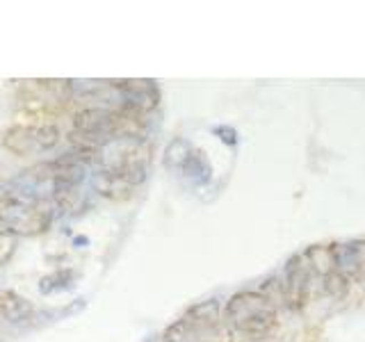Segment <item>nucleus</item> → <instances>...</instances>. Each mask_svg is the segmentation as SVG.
<instances>
[{
	"label": "nucleus",
	"instance_id": "14",
	"mask_svg": "<svg viewBox=\"0 0 365 342\" xmlns=\"http://www.w3.org/2000/svg\"><path fill=\"white\" fill-rule=\"evenodd\" d=\"M73 281H76V271L73 269H60V271L46 274V276L39 281V290L43 294H51V292L68 288V285H71Z\"/></svg>",
	"mask_w": 365,
	"mask_h": 342
},
{
	"label": "nucleus",
	"instance_id": "5",
	"mask_svg": "<svg viewBox=\"0 0 365 342\" xmlns=\"http://www.w3.org/2000/svg\"><path fill=\"white\" fill-rule=\"evenodd\" d=\"M182 322L187 324L192 338L201 333V331H208L217 324H222V304L220 299H205L187 308V313L182 315ZM192 342V340H190Z\"/></svg>",
	"mask_w": 365,
	"mask_h": 342
},
{
	"label": "nucleus",
	"instance_id": "18",
	"mask_svg": "<svg viewBox=\"0 0 365 342\" xmlns=\"http://www.w3.org/2000/svg\"><path fill=\"white\" fill-rule=\"evenodd\" d=\"M190 340H192V333H190L187 324L182 322V317L176 319L174 324H169L163 333V342H190Z\"/></svg>",
	"mask_w": 365,
	"mask_h": 342
},
{
	"label": "nucleus",
	"instance_id": "7",
	"mask_svg": "<svg viewBox=\"0 0 365 342\" xmlns=\"http://www.w3.org/2000/svg\"><path fill=\"white\" fill-rule=\"evenodd\" d=\"M108 121H110V110L83 108L73 114V130L108 140Z\"/></svg>",
	"mask_w": 365,
	"mask_h": 342
},
{
	"label": "nucleus",
	"instance_id": "1",
	"mask_svg": "<svg viewBox=\"0 0 365 342\" xmlns=\"http://www.w3.org/2000/svg\"><path fill=\"white\" fill-rule=\"evenodd\" d=\"M226 322L235 333L247 340H265L279 324L277 304H272L262 292L245 290L235 292L226 304Z\"/></svg>",
	"mask_w": 365,
	"mask_h": 342
},
{
	"label": "nucleus",
	"instance_id": "15",
	"mask_svg": "<svg viewBox=\"0 0 365 342\" xmlns=\"http://www.w3.org/2000/svg\"><path fill=\"white\" fill-rule=\"evenodd\" d=\"M62 140V133L57 128V123H39L34 125V142H37V148L41 151H51Z\"/></svg>",
	"mask_w": 365,
	"mask_h": 342
},
{
	"label": "nucleus",
	"instance_id": "6",
	"mask_svg": "<svg viewBox=\"0 0 365 342\" xmlns=\"http://www.w3.org/2000/svg\"><path fill=\"white\" fill-rule=\"evenodd\" d=\"M91 187H94V192L101 194V197L112 199V201L128 199L133 192V187L119 174H114V171L103 169V167H98L94 174H91Z\"/></svg>",
	"mask_w": 365,
	"mask_h": 342
},
{
	"label": "nucleus",
	"instance_id": "10",
	"mask_svg": "<svg viewBox=\"0 0 365 342\" xmlns=\"http://www.w3.org/2000/svg\"><path fill=\"white\" fill-rule=\"evenodd\" d=\"M304 260L308 269L317 276H329L331 271H336V256H334V244H313L304 251Z\"/></svg>",
	"mask_w": 365,
	"mask_h": 342
},
{
	"label": "nucleus",
	"instance_id": "17",
	"mask_svg": "<svg viewBox=\"0 0 365 342\" xmlns=\"http://www.w3.org/2000/svg\"><path fill=\"white\" fill-rule=\"evenodd\" d=\"M19 249V237L14 233L5 231V228H0V267L9 265V260L14 258Z\"/></svg>",
	"mask_w": 365,
	"mask_h": 342
},
{
	"label": "nucleus",
	"instance_id": "12",
	"mask_svg": "<svg viewBox=\"0 0 365 342\" xmlns=\"http://www.w3.org/2000/svg\"><path fill=\"white\" fill-rule=\"evenodd\" d=\"M182 174H185L192 182H197V185H201V182H208L210 180V174H212L208 157H205L201 151H197V148H194L190 160H187V165L182 167Z\"/></svg>",
	"mask_w": 365,
	"mask_h": 342
},
{
	"label": "nucleus",
	"instance_id": "8",
	"mask_svg": "<svg viewBox=\"0 0 365 342\" xmlns=\"http://www.w3.org/2000/svg\"><path fill=\"white\" fill-rule=\"evenodd\" d=\"M34 313V306L26 296L16 294L14 290H0V317L7 322H23L30 319Z\"/></svg>",
	"mask_w": 365,
	"mask_h": 342
},
{
	"label": "nucleus",
	"instance_id": "4",
	"mask_svg": "<svg viewBox=\"0 0 365 342\" xmlns=\"http://www.w3.org/2000/svg\"><path fill=\"white\" fill-rule=\"evenodd\" d=\"M334 256H336V271L342 276L354 281L361 276L365 269V242L363 239H351V242L334 244Z\"/></svg>",
	"mask_w": 365,
	"mask_h": 342
},
{
	"label": "nucleus",
	"instance_id": "16",
	"mask_svg": "<svg viewBox=\"0 0 365 342\" xmlns=\"http://www.w3.org/2000/svg\"><path fill=\"white\" fill-rule=\"evenodd\" d=\"M322 290L329 296H334V299H342V296H345L347 290H349V279L342 276L340 271H331L329 276L322 279Z\"/></svg>",
	"mask_w": 365,
	"mask_h": 342
},
{
	"label": "nucleus",
	"instance_id": "9",
	"mask_svg": "<svg viewBox=\"0 0 365 342\" xmlns=\"http://www.w3.org/2000/svg\"><path fill=\"white\" fill-rule=\"evenodd\" d=\"M3 146L11 155H30L37 148L34 128L32 125H11L3 133Z\"/></svg>",
	"mask_w": 365,
	"mask_h": 342
},
{
	"label": "nucleus",
	"instance_id": "11",
	"mask_svg": "<svg viewBox=\"0 0 365 342\" xmlns=\"http://www.w3.org/2000/svg\"><path fill=\"white\" fill-rule=\"evenodd\" d=\"M192 151H194L192 144L187 140H182V137L171 140L165 148V167L171 171H182V167L187 165Z\"/></svg>",
	"mask_w": 365,
	"mask_h": 342
},
{
	"label": "nucleus",
	"instance_id": "3",
	"mask_svg": "<svg viewBox=\"0 0 365 342\" xmlns=\"http://www.w3.org/2000/svg\"><path fill=\"white\" fill-rule=\"evenodd\" d=\"M311 276L313 271L308 269L304 256H292L285 265V279H283V294H285V306L290 308H302L306 304L308 288H311Z\"/></svg>",
	"mask_w": 365,
	"mask_h": 342
},
{
	"label": "nucleus",
	"instance_id": "2",
	"mask_svg": "<svg viewBox=\"0 0 365 342\" xmlns=\"http://www.w3.org/2000/svg\"><path fill=\"white\" fill-rule=\"evenodd\" d=\"M112 87L121 94V103L144 114H151L160 105V89L155 85V80H146V78L114 80Z\"/></svg>",
	"mask_w": 365,
	"mask_h": 342
},
{
	"label": "nucleus",
	"instance_id": "13",
	"mask_svg": "<svg viewBox=\"0 0 365 342\" xmlns=\"http://www.w3.org/2000/svg\"><path fill=\"white\" fill-rule=\"evenodd\" d=\"M85 197L80 187H57L53 185V203L57 210L62 212H76L80 205H83Z\"/></svg>",
	"mask_w": 365,
	"mask_h": 342
},
{
	"label": "nucleus",
	"instance_id": "19",
	"mask_svg": "<svg viewBox=\"0 0 365 342\" xmlns=\"http://www.w3.org/2000/svg\"><path fill=\"white\" fill-rule=\"evenodd\" d=\"M212 133L220 137L224 144H228V146H235L237 144V133L231 128V125H215Z\"/></svg>",
	"mask_w": 365,
	"mask_h": 342
}]
</instances>
